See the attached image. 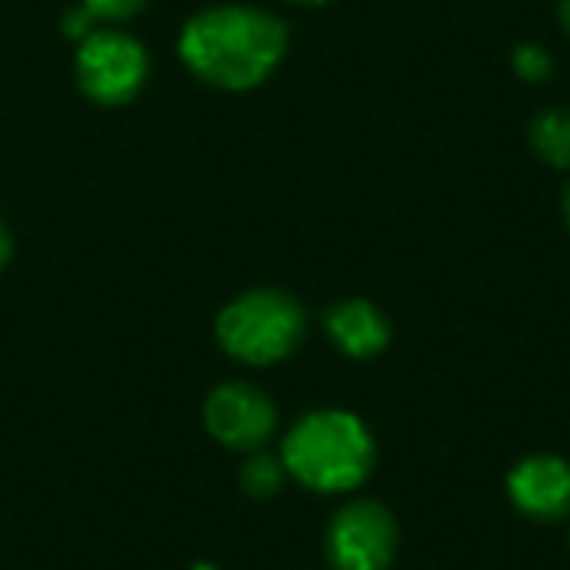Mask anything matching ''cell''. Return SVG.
Segmentation results:
<instances>
[{
	"mask_svg": "<svg viewBox=\"0 0 570 570\" xmlns=\"http://www.w3.org/2000/svg\"><path fill=\"white\" fill-rule=\"evenodd\" d=\"M287 50V27L257 7H210L180 33V60L220 90H250L271 77Z\"/></svg>",
	"mask_w": 570,
	"mask_h": 570,
	"instance_id": "1",
	"label": "cell"
},
{
	"mask_svg": "<svg viewBox=\"0 0 570 570\" xmlns=\"http://www.w3.org/2000/svg\"><path fill=\"white\" fill-rule=\"evenodd\" d=\"M281 461L304 488L344 494L371 478L377 448L367 424L351 411H314L291 428Z\"/></svg>",
	"mask_w": 570,
	"mask_h": 570,
	"instance_id": "2",
	"label": "cell"
},
{
	"mask_svg": "<svg viewBox=\"0 0 570 570\" xmlns=\"http://www.w3.org/2000/svg\"><path fill=\"white\" fill-rule=\"evenodd\" d=\"M307 334V314L287 291L261 287L230 301L217 317L220 347L244 364L267 367L291 357Z\"/></svg>",
	"mask_w": 570,
	"mask_h": 570,
	"instance_id": "3",
	"label": "cell"
},
{
	"mask_svg": "<svg viewBox=\"0 0 570 570\" xmlns=\"http://www.w3.org/2000/svg\"><path fill=\"white\" fill-rule=\"evenodd\" d=\"M324 551L334 570H387L397 554V521L377 501H351L331 518Z\"/></svg>",
	"mask_w": 570,
	"mask_h": 570,
	"instance_id": "4",
	"label": "cell"
},
{
	"mask_svg": "<svg viewBox=\"0 0 570 570\" xmlns=\"http://www.w3.org/2000/svg\"><path fill=\"white\" fill-rule=\"evenodd\" d=\"M147 80L144 47L120 30H97L83 40L77 53V83L80 90L104 104L117 107L137 97Z\"/></svg>",
	"mask_w": 570,
	"mask_h": 570,
	"instance_id": "5",
	"label": "cell"
},
{
	"mask_svg": "<svg viewBox=\"0 0 570 570\" xmlns=\"http://www.w3.org/2000/svg\"><path fill=\"white\" fill-rule=\"evenodd\" d=\"M204 428L230 451H261L277 428V411L261 387L247 381H227L207 394Z\"/></svg>",
	"mask_w": 570,
	"mask_h": 570,
	"instance_id": "6",
	"label": "cell"
},
{
	"mask_svg": "<svg viewBox=\"0 0 570 570\" xmlns=\"http://www.w3.org/2000/svg\"><path fill=\"white\" fill-rule=\"evenodd\" d=\"M508 494L531 521H564L570 514V464L558 454H531L508 474Z\"/></svg>",
	"mask_w": 570,
	"mask_h": 570,
	"instance_id": "7",
	"label": "cell"
},
{
	"mask_svg": "<svg viewBox=\"0 0 570 570\" xmlns=\"http://www.w3.org/2000/svg\"><path fill=\"white\" fill-rule=\"evenodd\" d=\"M324 324H327L331 341L347 357H357V361L377 357L391 344V324H387V317L371 301H361V297L331 307Z\"/></svg>",
	"mask_w": 570,
	"mask_h": 570,
	"instance_id": "8",
	"label": "cell"
},
{
	"mask_svg": "<svg viewBox=\"0 0 570 570\" xmlns=\"http://www.w3.org/2000/svg\"><path fill=\"white\" fill-rule=\"evenodd\" d=\"M528 140L534 147V154L558 170L570 167V110L564 107H548L541 110L531 127H528Z\"/></svg>",
	"mask_w": 570,
	"mask_h": 570,
	"instance_id": "9",
	"label": "cell"
},
{
	"mask_svg": "<svg viewBox=\"0 0 570 570\" xmlns=\"http://www.w3.org/2000/svg\"><path fill=\"white\" fill-rule=\"evenodd\" d=\"M284 478H287L284 461L274 454H264V451H254L247 458V464L240 468V488L254 501H271L274 494H281Z\"/></svg>",
	"mask_w": 570,
	"mask_h": 570,
	"instance_id": "10",
	"label": "cell"
},
{
	"mask_svg": "<svg viewBox=\"0 0 570 570\" xmlns=\"http://www.w3.org/2000/svg\"><path fill=\"white\" fill-rule=\"evenodd\" d=\"M514 70H518L524 80L538 83V80H544V77L554 70V63H551V57H548L544 47H538V43H521V47L514 50Z\"/></svg>",
	"mask_w": 570,
	"mask_h": 570,
	"instance_id": "11",
	"label": "cell"
},
{
	"mask_svg": "<svg viewBox=\"0 0 570 570\" xmlns=\"http://www.w3.org/2000/svg\"><path fill=\"white\" fill-rule=\"evenodd\" d=\"M147 0H83V13L87 17H100V20H127Z\"/></svg>",
	"mask_w": 570,
	"mask_h": 570,
	"instance_id": "12",
	"label": "cell"
},
{
	"mask_svg": "<svg viewBox=\"0 0 570 570\" xmlns=\"http://www.w3.org/2000/svg\"><path fill=\"white\" fill-rule=\"evenodd\" d=\"M10 250H13V247H10V234H7V230H3V224H0V267L10 261Z\"/></svg>",
	"mask_w": 570,
	"mask_h": 570,
	"instance_id": "13",
	"label": "cell"
},
{
	"mask_svg": "<svg viewBox=\"0 0 570 570\" xmlns=\"http://www.w3.org/2000/svg\"><path fill=\"white\" fill-rule=\"evenodd\" d=\"M558 13H561V23H564V30H568V33H570V0H561Z\"/></svg>",
	"mask_w": 570,
	"mask_h": 570,
	"instance_id": "14",
	"label": "cell"
},
{
	"mask_svg": "<svg viewBox=\"0 0 570 570\" xmlns=\"http://www.w3.org/2000/svg\"><path fill=\"white\" fill-rule=\"evenodd\" d=\"M564 220H568V227H570V184H568V190H564Z\"/></svg>",
	"mask_w": 570,
	"mask_h": 570,
	"instance_id": "15",
	"label": "cell"
},
{
	"mask_svg": "<svg viewBox=\"0 0 570 570\" xmlns=\"http://www.w3.org/2000/svg\"><path fill=\"white\" fill-rule=\"evenodd\" d=\"M294 3H327V0H294Z\"/></svg>",
	"mask_w": 570,
	"mask_h": 570,
	"instance_id": "16",
	"label": "cell"
},
{
	"mask_svg": "<svg viewBox=\"0 0 570 570\" xmlns=\"http://www.w3.org/2000/svg\"><path fill=\"white\" fill-rule=\"evenodd\" d=\"M197 570H217V568H197Z\"/></svg>",
	"mask_w": 570,
	"mask_h": 570,
	"instance_id": "17",
	"label": "cell"
}]
</instances>
